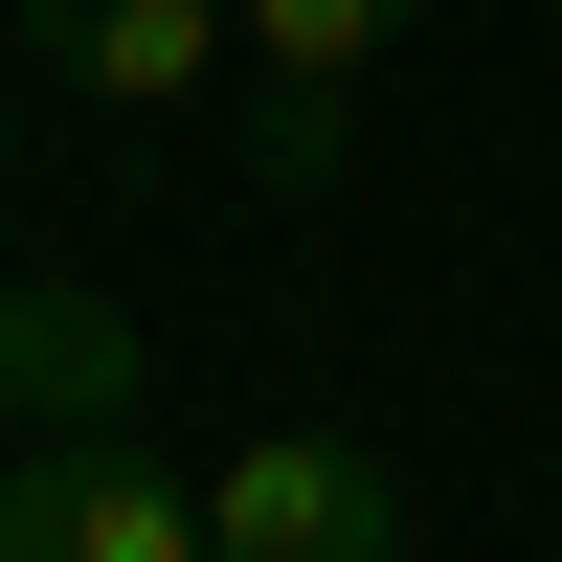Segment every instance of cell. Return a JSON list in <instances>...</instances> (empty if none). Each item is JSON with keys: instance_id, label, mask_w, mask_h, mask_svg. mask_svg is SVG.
I'll use <instances>...</instances> for the list:
<instances>
[{"instance_id": "cell-1", "label": "cell", "mask_w": 562, "mask_h": 562, "mask_svg": "<svg viewBox=\"0 0 562 562\" xmlns=\"http://www.w3.org/2000/svg\"><path fill=\"white\" fill-rule=\"evenodd\" d=\"M203 562H405V473L360 428H248L203 495Z\"/></svg>"}, {"instance_id": "cell-2", "label": "cell", "mask_w": 562, "mask_h": 562, "mask_svg": "<svg viewBox=\"0 0 562 562\" xmlns=\"http://www.w3.org/2000/svg\"><path fill=\"white\" fill-rule=\"evenodd\" d=\"M225 23H248V180L270 203H315V180H338V113H360V68H383L405 23H428V0H225Z\"/></svg>"}, {"instance_id": "cell-3", "label": "cell", "mask_w": 562, "mask_h": 562, "mask_svg": "<svg viewBox=\"0 0 562 562\" xmlns=\"http://www.w3.org/2000/svg\"><path fill=\"white\" fill-rule=\"evenodd\" d=\"M0 428H135V315L90 270H0Z\"/></svg>"}, {"instance_id": "cell-4", "label": "cell", "mask_w": 562, "mask_h": 562, "mask_svg": "<svg viewBox=\"0 0 562 562\" xmlns=\"http://www.w3.org/2000/svg\"><path fill=\"white\" fill-rule=\"evenodd\" d=\"M225 45H248L225 0H23V68H45V90H90V113H180Z\"/></svg>"}, {"instance_id": "cell-5", "label": "cell", "mask_w": 562, "mask_h": 562, "mask_svg": "<svg viewBox=\"0 0 562 562\" xmlns=\"http://www.w3.org/2000/svg\"><path fill=\"white\" fill-rule=\"evenodd\" d=\"M68 562H203V473L158 428H68Z\"/></svg>"}, {"instance_id": "cell-6", "label": "cell", "mask_w": 562, "mask_h": 562, "mask_svg": "<svg viewBox=\"0 0 562 562\" xmlns=\"http://www.w3.org/2000/svg\"><path fill=\"white\" fill-rule=\"evenodd\" d=\"M0 562H68V428L0 450Z\"/></svg>"}, {"instance_id": "cell-7", "label": "cell", "mask_w": 562, "mask_h": 562, "mask_svg": "<svg viewBox=\"0 0 562 562\" xmlns=\"http://www.w3.org/2000/svg\"><path fill=\"white\" fill-rule=\"evenodd\" d=\"M0 225H23V90H0Z\"/></svg>"}, {"instance_id": "cell-8", "label": "cell", "mask_w": 562, "mask_h": 562, "mask_svg": "<svg viewBox=\"0 0 562 562\" xmlns=\"http://www.w3.org/2000/svg\"><path fill=\"white\" fill-rule=\"evenodd\" d=\"M540 203H562V180H540Z\"/></svg>"}]
</instances>
